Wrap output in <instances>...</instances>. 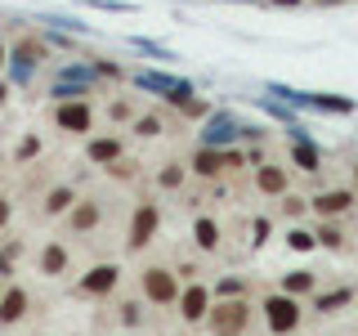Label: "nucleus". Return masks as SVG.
I'll return each instance as SVG.
<instances>
[{"label":"nucleus","instance_id":"obj_16","mask_svg":"<svg viewBox=\"0 0 358 336\" xmlns=\"http://www.w3.org/2000/svg\"><path fill=\"white\" fill-rule=\"evenodd\" d=\"M67 265V255H63V246H50V251H45L41 255V269H45V274H59V269Z\"/></svg>","mask_w":358,"mask_h":336},{"label":"nucleus","instance_id":"obj_23","mask_svg":"<svg viewBox=\"0 0 358 336\" xmlns=\"http://www.w3.org/2000/svg\"><path fill=\"white\" fill-rule=\"evenodd\" d=\"M287 287H291V291H305V287H313V278H309V274H291Z\"/></svg>","mask_w":358,"mask_h":336},{"label":"nucleus","instance_id":"obj_24","mask_svg":"<svg viewBox=\"0 0 358 336\" xmlns=\"http://www.w3.org/2000/svg\"><path fill=\"white\" fill-rule=\"evenodd\" d=\"M291 246H313V238H309L305 229H296V233H291Z\"/></svg>","mask_w":358,"mask_h":336},{"label":"nucleus","instance_id":"obj_2","mask_svg":"<svg viewBox=\"0 0 358 336\" xmlns=\"http://www.w3.org/2000/svg\"><path fill=\"white\" fill-rule=\"evenodd\" d=\"M233 139H242V126H238V117H233V112H215V117H210V126L201 130V144H206V148H229Z\"/></svg>","mask_w":358,"mask_h":336},{"label":"nucleus","instance_id":"obj_19","mask_svg":"<svg viewBox=\"0 0 358 336\" xmlns=\"http://www.w3.org/2000/svg\"><path fill=\"white\" fill-rule=\"evenodd\" d=\"M36 153H41V139H36V134H27V139L18 144V162H27V157H36Z\"/></svg>","mask_w":358,"mask_h":336},{"label":"nucleus","instance_id":"obj_29","mask_svg":"<svg viewBox=\"0 0 358 336\" xmlns=\"http://www.w3.org/2000/svg\"><path fill=\"white\" fill-rule=\"evenodd\" d=\"M354 175H358V166H354Z\"/></svg>","mask_w":358,"mask_h":336},{"label":"nucleus","instance_id":"obj_15","mask_svg":"<svg viewBox=\"0 0 358 336\" xmlns=\"http://www.w3.org/2000/svg\"><path fill=\"white\" fill-rule=\"evenodd\" d=\"M67 206H72V188H54L50 202H45V211H50V216H59V211H67Z\"/></svg>","mask_w":358,"mask_h":336},{"label":"nucleus","instance_id":"obj_25","mask_svg":"<svg viewBox=\"0 0 358 336\" xmlns=\"http://www.w3.org/2000/svg\"><path fill=\"white\" fill-rule=\"evenodd\" d=\"M5 220H9V202L0 197V224H5Z\"/></svg>","mask_w":358,"mask_h":336},{"label":"nucleus","instance_id":"obj_9","mask_svg":"<svg viewBox=\"0 0 358 336\" xmlns=\"http://www.w3.org/2000/svg\"><path fill=\"white\" fill-rule=\"evenodd\" d=\"M291 157H296V166H300V171H318V162H322L318 148H313V144H305V139H296V144H291Z\"/></svg>","mask_w":358,"mask_h":336},{"label":"nucleus","instance_id":"obj_17","mask_svg":"<svg viewBox=\"0 0 358 336\" xmlns=\"http://www.w3.org/2000/svg\"><path fill=\"white\" fill-rule=\"evenodd\" d=\"M72 224H76V229H90V224H99V206H94V202H85V206L72 216Z\"/></svg>","mask_w":358,"mask_h":336},{"label":"nucleus","instance_id":"obj_13","mask_svg":"<svg viewBox=\"0 0 358 336\" xmlns=\"http://www.w3.org/2000/svg\"><path fill=\"white\" fill-rule=\"evenodd\" d=\"M112 283H117V269H108V265H103V269H94V274L85 278V291H108Z\"/></svg>","mask_w":358,"mask_h":336},{"label":"nucleus","instance_id":"obj_28","mask_svg":"<svg viewBox=\"0 0 358 336\" xmlns=\"http://www.w3.org/2000/svg\"><path fill=\"white\" fill-rule=\"evenodd\" d=\"M5 94H9V85H0V104H5Z\"/></svg>","mask_w":358,"mask_h":336},{"label":"nucleus","instance_id":"obj_3","mask_svg":"<svg viewBox=\"0 0 358 336\" xmlns=\"http://www.w3.org/2000/svg\"><path fill=\"white\" fill-rule=\"evenodd\" d=\"M268 328L273 332H291L296 328V318H300V309H296V300H287V296H278V300H268Z\"/></svg>","mask_w":358,"mask_h":336},{"label":"nucleus","instance_id":"obj_11","mask_svg":"<svg viewBox=\"0 0 358 336\" xmlns=\"http://www.w3.org/2000/svg\"><path fill=\"white\" fill-rule=\"evenodd\" d=\"M22 309H27V296H22V291H9V296L0 300V318H5V323L22 318Z\"/></svg>","mask_w":358,"mask_h":336},{"label":"nucleus","instance_id":"obj_1","mask_svg":"<svg viewBox=\"0 0 358 336\" xmlns=\"http://www.w3.org/2000/svg\"><path fill=\"white\" fill-rule=\"evenodd\" d=\"M54 126L67 130V134H85L90 126H94L90 99H63V104H54Z\"/></svg>","mask_w":358,"mask_h":336},{"label":"nucleus","instance_id":"obj_27","mask_svg":"<svg viewBox=\"0 0 358 336\" xmlns=\"http://www.w3.org/2000/svg\"><path fill=\"white\" fill-rule=\"evenodd\" d=\"M273 5H282V9H291V5H300V0H273Z\"/></svg>","mask_w":358,"mask_h":336},{"label":"nucleus","instance_id":"obj_26","mask_svg":"<svg viewBox=\"0 0 358 336\" xmlns=\"http://www.w3.org/2000/svg\"><path fill=\"white\" fill-rule=\"evenodd\" d=\"M5 59H9V50H5V41H0V67H5Z\"/></svg>","mask_w":358,"mask_h":336},{"label":"nucleus","instance_id":"obj_6","mask_svg":"<svg viewBox=\"0 0 358 336\" xmlns=\"http://www.w3.org/2000/svg\"><path fill=\"white\" fill-rule=\"evenodd\" d=\"M224 314H215V332L220 336H233V332H242L246 328V305L238 300V305H220Z\"/></svg>","mask_w":358,"mask_h":336},{"label":"nucleus","instance_id":"obj_20","mask_svg":"<svg viewBox=\"0 0 358 336\" xmlns=\"http://www.w3.org/2000/svg\"><path fill=\"white\" fill-rule=\"evenodd\" d=\"M345 300H350V287H345V291H331V296H327V300H322V305H318V309H322V314H331L336 305H345Z\"/></svg>","mask_w":358,"mask_h":336},{"label":"nucleus","instance_id":"obj_21","mask_svg":"<svg viewBox=\"0 0 358 336\" xmlns=\"http://www.w3.org/2000/svg\"><path fill=\"white\" fill-rule=\"evenodd\" d=\"M130 112H134V104H130V99H117V104H112V121H126Z\"/></svg>","mask_w":358,"mask_h":336},{"label":"nucleus","instance_id":"obj_12","mask_svg":"<svg viewBox=\"0 0 358 336\" xmlns=\"http://www.w3.org/2000/svg\"><path fill=\"white\" fill-rule=\"evenodd\" d=\"M201 314H206V291H201V287H193V291L184 296V318H188V323H197Z\"/></svg>","mask_w":358,"mask_h":336},{"label":"nucleus","instance_id":"obj_10","mask_svg":"<svg viewBox=\"0 0 358 336\" xmlns=\"http://www.w3.org/2000/svg\"><path fill=\"white\" fill-rule=\"evenodd\" d=\"M260 188L264 193H287V171L282 166H260Z\"/></svg>","mask_w":358,"mask_h":336},{"label":"nucleus","instance_id":"obj_14","mask_svg":"<svg viewBox=\"0 0 358 336\" xmlns=\"http://www.w3.org/2000/svg\"><path fill=\"white\" fill-rule=\"evenodd\" d=\"M162 130H166V121L157 117V112H148V117H139V121H134V134H143V139H157Z\"/></svg>","mask_w":358,"mask_h":336},{"label":"nucleus","instance_id":"obj_5","mask_svg":"<svg viewBox=\"0 0 358 336\" xmlns=\"http://www.w3.org/2000/svg\"><path fill=\"white\" fill-rule=\"evenodd\" d=\"M90 162H99V166H117L121 162V139L117 134H108V139H90Z\"/></svg>","mask_w":358,"mask_h":336},{"label":"nucleus","instance_id":"obj_18","mask_svg":"<svg viewBox=\"0 0 358 336\" xmlns=\"http://www.w3.org/2000/svg\"><path fill=\"white\" fill-rule=\"evenodd\" d=\"M197 242L206 246V251H210V246L220 242V238H215V224H210V220H197Z\"/></svg>","mask_w":358,"mask_h":336},{"label":"nucleus","instance_id":"obj_4","mask_svg":"<svg viewBox=\"0 0 358 336\" xmlns=\"http://www.w3.org/2000/svg\"><path fill=\"white\" fill-rule=\"evenodd\" d=\"M350 206H354L350 188H331V193L313 197V211H318V216H341V211H350Z\"/></svg>","mask_w":358,"mask_h":336},{"label":"nucleus","instance_id":"obj_7","mask_svg":"<svg viewBox=\"0 0 358 336\" xmlns=\"http://www.w3.org/2000/svg\"><path fill=\"white\" fill-rule=\"evenodd\" d=\"M148 296L157 300V305L175 300V278L166 274V269H148Z\"/></svg>","mask_w":358,"mask_h":336},{"label":"nucleus","instance_id":"obj_22","mask_svg":"<svg viewBox=\"0 0 358 336\" xmlns=\"http://www.w3.org/2000/svg\"><path fill=\"white\" fill-rule=\"evenodd\" d=\"M179 179H184V171H179V166H166V171H162V184H166V188H175Z\"/></svg>","mask_w":358,"mask_h":336},{"label":"nucleus","instance_id":"obj_8","mask_svg":"<svg viewBox=\"0 0 358 336\" xmlns=\"http://www.w3.org/2000/svg\"><path fill=\"white\" fill-rule=\"evenodd\" d=\"M157 229V206H139V216H134V233H130V246H143L152 238Z\"/></svg>","mask_w":358,"mask_h":336}]
</instances>
